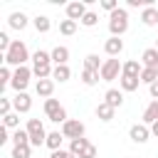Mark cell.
Masks as SVG:
<instances>
[{
	"instance_id": "2e32d148",
	"label": "cell",
	"mask_w": 158,
	"mask_h": 158,
	"mask_svg": "<svg viewBox=\"0 0 158 158\" xmlns=\"http://www.w3.org/2000/svg\"><path fill=\"white\" fill-rule=\"evenodd\" d=\"M118 84H121V89H123V91H136V89H138V84H141V77H126V74H121Z\"/></svg>"
},
{
	"instance_id": "ee69618b",
	"label": "cell",
	"mask_w": 158,
	"mask_h": 158,
	"mask_svg": "<svg viewBox=\"0 0 158 158\" xmlns=\"http://www.w3.org/2000/svg\"><path fill=\"white\" fill-rule=\"evenodd\" d=\"M151 136H156V138H158V121L151 126Z\"/></svg>"
},
{
	"instance_id": "277c9868",
	"label": "cell",
	"mask_w": 158,
	"mask_h": 158,
	"mask_svg": "<svg viewBox=\"0 0 158 158\" xmlns=\"http://www.w3.org/2000/svg\"><path fill=\"white\" fill-rule=\"evenodd\" d=\"M27 133H30V146H42L47 143V133L40 118H30L27 121Z\"/></svg>"
},
{
	"instance_id": "836d02e7",
	"label": "cell",
	"mask_w": 158,
	"mask_h": 158,
	"mask_svg": "<svg viewBox=\"0 0 158 158\" xmlns=\"http://www.w3.org/2000/svg\"><path fill=\"white\" fill-rule=\"evenodd\" d=\"M30 148H32L30 143L27 146H12V158H32L30 156Z\"/></svg>"
},
{
	"instance_id": "cb8c5ba5",
	"label": "cell",
	"mask_w": 158,
	"mask_h": 158,
	"mask_svg": "<svg viewBox=\"0 0 158 158\" xmlns=\"http://www.w3.org/2000/svg\"><path fill=\"white\" fill-rule=\"evenodd\" d=\"M15 146H27L30 143V133H27V128H17L15 133H12V138H10Z\"/></svg>"
},
{
	"instance_id": "3957f363",
	"label": "cell",
	"mask_w": 158,
	"mask_h": 158,
	"mask_svg": "<svg viewBox=\"0 0 158 158\" xmlns=\"http://www.w3.org/2000/svg\"><path fill=\"white\" fill-rule=\"evenodd\" d=\"M99 74H101L104 81H114V79H118V77L123 74V64L118 62V57H111V59L104 62V67H101Z\"/></svg>"
},
{
	"instance_id": "7402d4cb",
	"label": "cell",
	"mask_w": 158,
	"mask_h": 158,
	"mask_svg": "<svg viewBox=\"0 0 158 158\" xmlns=\"http://www.w3.org/2000/svg\"><path fill=\"white\" fill-rule=\"evenodd\" d=\"M114 111H116V109H111L106 101H101V104L96 106V116H99L101 121H111V118H114Z\"/></svg>"
},
{
	"instance_id": "7c38bea8",
	"label": "cell",
	"mask_w": 158,
	"mask_h": 158,
	"mask_svg": "<svg viewBox=\"0 0 158 158\" xmlns=\"http://www.w3.org/2000/svg\"><path fill=\"white\" fill-rule=\"evenodd\" d=\"M35 91H37V96L49 99V96H52V91H54V81H52V79H40V81H37V86H35Z\"/></svg>"
},
{
	"instance_id": "bcb514c9",
	"label": "cell",
	"mask_w": 158,
	"mask_h": 158,
	"mask_svg": "<svg viewBox=\"0 0 158 158\" xmlns=\"http://www.w3.org/2000/svg\"><path fill=\"white\" fill-rule=\"evenodd\" d=\"M156 49H158V40H156Z\"/></svg>"
},
{
	"instance_id": "ba28073f",
	"label": "cell",
	"mask_w": 158,
	"mask_h": 158,
	"mask_svg": "<svg viewBox=\"0 0 158 158\" xmlns=\"http://www.w3.org/2000/svg\"><path fill=\"white\" fill-rule=\"evenodd\" d=\"M128 136H131L133 143H146V141L151 138V128H148L146 123H136V126H131Z\"/></svg>"
},
{
	"instance_id": "ffe728a7",
	"label": "cell",
	"mask_w": 158,
	"mask_h": 158,
	"mask_svg": "<svg viewBox=\"0 0 158 158\" xmlns=\"http://www.w3.org/2000/svg\"><path fill=\"white\" fill-rule=\"evenodd\" d=\"M59 111H62V104H59L57 99H47V101H44V114H47V118H49V121H52Z\"/></svg>"
},
{
	"instance_id": "ac0fdd59",
	"label": "cell",
	"mask_w": 158,
	"mask_h": 158,
	"mask_svg": "<svg viewBox=\"0 0 158 158\" xmlns=\"http://www.w3.org/2000/svg\"><path fill=\"white\" fill-rule=\"evenodd\" d=\"M52 72H54L52 64H35V67H32V74L37 77V81H40V79H49Z\"/></svg>"
},
{
	"instance_id": "4dcf8cb0",
	"label": "cell",
	"mask_w": 158,
	"mask_h": 158,
	"mask_svg": "<svg viewBox=\"0 0 158 158\" xmlns=\"http://www.w3.org/2000/svg\"><path fill=\"white\" fill-rule=\"evenodd\" d=\"M99 77H101V74H99V72H91V69H84V72H81V81H84L86 86H94V84L99 81Z\"/></svg>"
},
{
	"instance_id": "ab89813d",
	"label": "cell",
	"mask_w": 158,
	"mask_h": 158,
	"mask_svg": "<svg viewBox=\"0 0 158 158\" xmlns=\"http://www.w3.org/2000/svg\"><path fill=\"white\" fill-rule=\"evenodd\" d=\"M10 109H12V101H10V99H0V114L7 116V114H12Z\"/></svg>"
},
{
	"instance_id": "f546056e",
	"label": "cell",
	"mask_w": 158,
	"mask_h": 158,
	"mask_svg": "<svg viewBox=\"0 0 158 158\" xmlns=\"http://www.w3.org/2000/svg\"><path fill=\"white\" fill-rule=\"evenodd\" d=\"M141 81L143 84H156L158 81V74H156V69H148V67H143V72H141Z\"/></svg>"
},
{
	"instance_id": "30bf717a",
	"label": "cell",
	"mask_w": 158,
	"mask_h": 158,
	"mask_svg": "<svg viewBox=\"0 0 158 158\" xmlns=\"http://www.w3.org/2000/svg\"><path fill=\"white\" fill-rule=\"evenodd\" d=\"M104 49H106L109 57H118V54L123 52V40H121V37H109L106 44H104Z\"/></svg>"
},
{
	"instance_id": "5bb4252c",
	"label": "cell",
	"mask_w": 158,
	"mask_h": 158,
	"mask_svg": "<svg viewBox=\"0 0 158 158\" xmlns=\"http://www.w3.org/2000/svg\"><path fill=\"white\" fill-rule=\"evenodd\" d=\"M49 54H52V62H54V67H59V64H67V59H69V49H67V47H62V44H59V47H54Z\"/></svg>"
},
{
	"instance_id": "484cf974",
	"label": "cell",
	"mask_w": 158,
	"mask_h": 158,
	"mask_svg": "<svg viewBox=\"0 0 158 158\" xmlns=\"http://www.w3.org/2000/svg\"><path fill=\"white\" fill-rule=\"evenodd\" d=\"M52 77H54L57 81H67V79L72 77V69H69L67 64H59V67H54V72H52Z\"/></svg>"
},
{
	"instance_id": "8992f818",
	"label": "cell",
	"mask_w": 158,
	"mask_h": 158,
	"mask_svg": "<svg viewBox=\"0 0 158 158\" xmlns=\"http://www.w3.org/2000/svg\"><path fill=\"white\" fill-rule=\"evenodd\" d=\"M62 136L64 138H72V141L84 138V123L79 118H69L67 123H62Z\"/></svg>"
},
{
	"instance_id": "1f68e13d",
	"label": "cell",
	"mask_w": 158,
	"mask_h": 158,
	"mask_svg": "<svg viewBox=\"0 0 158 158\" xmlns=\"http://www.w3.org/2000/svg\"><path fill=\"white\" fill-rule=\"evenodd\" d=\"M84 146H89V141H86V138H77V141H72V143H69V153L79 158V153L84 151Z\"/></svg>"
},
{
	"instance_id": "4fadbf2b",
	"label": "cell",
	"mask_w": 158,
	"mask_h": 158,
	"mask_svg": "<svg viewBox=\"0 0 158 158\" xmlns=\"http://www.w3.org/2000/svg\"><path fill=\"white\" fill-rule=\"evenodd\" d=\"M104 101H106L111 109H118V106L123 104V94H121L118 89H109V91L104 94Z\"/></svg>"
},
{
	"instance_id": "74e56055",
	"label": "cell",
	"mask_w": 158,
	"mask_h": 158,
	"mask_svg": "<svg viewBox=\"0 0 158 158\" xmlns=\"http://www.w3.org/2000/svg\"><path fill=\"white\" fill-rule=\"evenodd\" d=\"M101 7H104L109 15H111L114 10H118V2H116V0H101Z\"/></svg>"
},
{
	"instance_id": "7bdbcfd3",
	"label": "cell",
	"mask_w": 158,
	"mask_h": 158,
	"mask_svg": "<svg viewBox=\"0 0 158 158\" xmlns=\"http://www.w3.org/2000/svg\"><path fill=\"white\" fill-rule=\"evenodd\" d=\"M5 141H10V138H7V128L2 126V128H0V143H5Z\"/></svg>"
},
{
	"instance_id": "44dd1931",
	"label": "cell",
	"mask_w": 158,
	"mask_h": 158,
	"mask_svg": "<svg viewBox=\"0 0 158 158\" xmlns=\"http://www.w3.org/2000/svg\"><path fill=\"white\" fill-rule=\"evenodd\" d=\"M141 72H143V67H141L136 59H128V62L123 64V74H126V77H141Z\"/></svg>"
},
{
	"instance_id": "e0dca14e",
	"label": "cell",
	"mask_w": 158,
	"mask_h": 158,
	"mask_svg": "<svg viewBox=\"0 0 158 158\" xmlns=\"http://www.w3.org/2000/svg\"><path fill=\"white\" fill-rule=\"evenodd\" d=\"M7 22H10L12 30H25V27H27V15H25V12H12Z\"/></svg>"
},
{
	"instance_id": "9a60e30c",
	"label": "cell",
	"mask_w": 158,
	"mask_h": 158,
	"mask_svg": "<svg viewBox=\"0 0 158 158\" xmlns=\"http://www.w3.org/2000/svg\"><path fill=\"white\" fill-rule=\"evenodd\" d=\"M141 20H143V25L146 27H153V25H158V10L151 5V7H143V12H141Z\"/></svg>"
},
{
	"instance_id": "60d3db41",
	"label": "cell",
	"mask_w": 158,
	"mask_h": 158,
	"mask_svg": "<svg viewBox=\"0 0 158 158\" xmlns=\"http://www.w3.org/2000/svg\"><path fill=\"white\" fill-rule=\"evenodd\" d=\"M49 158H77V156H72L69 151H62V148H59V151H52Z\"/></svg>"
},
{
	"instance_id": "52a82bcc",
	"label": "cell",
	"mask_w": 158,
	"mask_h": 158,
	"mask_svg": "<svg viewBox=\"0 0 158 158\" xmlns=\"http://www.w3.org/2000/svg\"><path fill=\"white\" fill-rule=\"evenodd\" d=\"M86 12H89V10H86V5H84V2H79V0H77V2H69V5H67V20L81 22Z\"/></svg>"
},
{
	"instance_id": "603a6c76",
	"label": "cell",
	"mask_w": 158,
	"mask_h": 158,
	"mask_svg": "<svg viewBox=\"0 0 158 158\" xmlns=\"http://www.w3.org/2000/svg\"><path fill=\"white\" fill-rule=\"evenodd\" d=\"M35 30L40 32V35H44V32H49V27H52V22H49V17H44V15H37L35 20Z\"/></svg>"
},
{
	"instance_id": "e575fe53",
	"label": "cell",
	"mask_w": 158,
	"mask_h": 158,
	"mask_svg": "<svg viewBox=\"0 0 158 158\" xmlns=\"http://www.w3.org/2000/svg\"><path fill=\"white\" fill-rule=\"evenodd\" d=\"M96 22H99V15H96V12H91V10H89V12L84 15V20H81V25H84V27H94Z\"/></svg>"
},
{
	"instance_id": "8fae6325",
	"label": "cell",
	"mask_w": 158,
	"mask_h": 158,
	"mask_svg": "<svg viewBox=\"0 0 158 158\" xmlns=\"http://www.w3.org/2000/svg\"><path fill=\"white\" fill-rule=\"evenodd\" d=\"M156 121H158V101L153 99V101L146 106V111H143V123H146V126H153Z\"/></svg>"
},
{
	"instance_id": "b9f144b4",
	"label": "cell",
	"mask_w": 158,
	"mask_h": 158,
	"mask_svg": "<svg viewBox=\"0 0 158 158\" xmlns=\"http://www.w3.org/2000/svg\"><path fill=\"white\" fill-rule=\"evenodd\" d=\"M148 91H151V96L158 101V81H156V84H151V86H148Z\"/></svg>"
},
{
	"instance_id": "d6986e66",
	"label": "cell",
	"mask_w": 158,
	"mask_h": 158,
	"mask_svg": "<svg viewBox=\"0 0 158 158\" xmlns=\"http://www.w3.org/2000/svg\"><path fill=\"white\" fill-rule=\"evenodd\" d=\"M141 62H143L146 67H151V69H153V67L158 64V49H156V47H148V49L141 54Z\"/></svg>"
},
{
	"instance_id": "5b68a950",
	"label": "cell",
	"mask_w": 158,
	"mask_h": 158,
	"mask_svg": "<svg viewBox=\"0 0 158 158\" xmlns=\"http://www.w3.org/2000/svg\"><path fill=\"white\" fill-rule=\"evenodd\" d=\"M30 77H32V69H30V67H17V69L12 72V84H10V86L20 94V91H25V89H27Z\"/></svg>"
},
{
	"instance_id": "9c48e42d",
	"label": "cell",
	"mask_w": 158,
	"mask_h": 158,
	"mask_svg": "<svg viewBox=\"0 0 158 158\" xmlns=\"http://www.w3.org/2000/svg\"><path fill=\"white\" fill-rule=\"evenodd\" d=\"M12 106H15V111H17V114H27V111L32 109V99H30V94L20 91V94L12 99Z\"/></svg>"
},
{
	"instance_id": "f1b7e54d",
	"label": "cell",
	"mask_w": 158,
	"mask_h": 158,
	"mask_svg": "<svg viewBox=\"0 0 158 158\" xmlns=\"http://www.w3.org/2000/svg\"><path fill=\"white\" fill-rule=\"evenodd\" d=\"M32 62H35V64H52V54L44 52V49H37V52L32 54Z\"/></svg>"
},
{
	"instance_id": "d6a6232c",
	"label": "cell",
	"mask_w": 158,
	"mask_h": 158,
	"mask_svg": "<svg viewBox=\"0 0 158 158\" xmlns=\"http://www.w3.org/2000/svg\"><path fill=\"white\" fill-rule=\"evenodd\" d=\"M59 32L67 35V37L74 35V32H77V22H74V20H62V22H59Z\"/></svg>"
},
{
	"instance_id": "d4e9b609",
	"label": "cell",
	"mask_w": 158,
	"mask_h": 158,
	"mask_svg": "<svg viewBox=\"0 0 158 158\" xmlns=\"http://www.w3.org/2000/svg\"><path fill=\"white\" fill-rule=\"evenodd\" d=\"M101 62H99V54H86L84 59V69H91V72H101Z\"/></svg>"
},
{
	"instance_id": "f35d334b",
	"label": "cell",
	"mask_w": 158,
	"mask_h": 158,
	"mask_svg": "<svg viewBox=\"0 0 158 158\" xmlns=\"http://www.w3.org/2000/svg\"><path fill=\"white\" fill-rule=\"evenodd\" d=\"M10 44H12V40L7 37V32H0V49H2V52H7V49H10Z\"/></svg>"
},
{
	"instance_id": "83f0119b",
	"label": "cell",
	"mask_w": 158,
	"mask_h": 158,
	"mask_svg": "<svg viewBox=\"0 0 158 158\" xmlns=\"http://www.w3.org/2000/svg\"><path fill=\"white\" fill-rule=\"evenodd\" d=\"M62 138H64V136H62L59 131H52V133H47V143H44V146H49L52 151H59V146H62Z\"/></svg>"
},
{
	"instance_id": "6da1fadb",
	"label": "cell",
	"mask_w": 158,
	"mask_h": 158,
	"mask_svg": "<svg viewBox=\"0 0 158 158\" xmlns=\"http://www.w3.org/2000/svg\"><path fill=\"white\" fill-rule=\"evenodd\" d=\"M30 59V52H27V44L22 40H12L10 49L5 52V64H12V67H25V62Z\"/></svg>"
},
{
	"instance_id": "d590c367",
	"label": "cell",
	"mask_w": 158,
	"mask_h": 158,
	"mask_svg": "<svg viewBox=\"0 0 158 158\" xmlns=\"http://www.w3.org/2000/svg\"><path fill=\"white\" fill-rule=\"evenodd\" d=\"M5 84H12V72L7 67L0 69V86H5Z\"/></svg>"
},
{
	"instance_id": "4316f807",
	"label": "cell",
	"mask_w": 158,
	"mask_h": 158,
	"mask_svg": "<svg viewBox=\"0 0 158 158\" xmlns=\"http://www.w3.org/2000/svg\"><path fill=\"white\" fill-rule=\"evenodd\" d=\"M2 126L5 128H20V114L17 111H12V114H7V116H2Z\"/></svg>"
},
{
	"instance_id": "f6af8a7d",
	"label": "cell",
	"mask_w": 158,
	"mask_h": 158,
	"mask_svg": "<svg viewBox=\"0 0 158 158\" xmlns=\"http://www.w3.org/2000/svg\"><path fill=\"white\" fill-rule=\"evenodd\" d=\"M148 69H151V67H148ZM153 69H156V74H158V64H156V67H153Z\"/></svg>"
},
{
	"instance_id": "7a4b0ae2",
	"label": "cell",
	"mask_w": 158,
	"mask_h": 158,
	"mask_svg": "<svg viewBox=\"0 0 158 158\" xmlns=\"http://www.w3.org/2000/svg\"><path fill=\"white\" fill-rule=\"evenodd\" d=\"M126 30H128V12L123 7H118L109 15V32H111V37H121Z\"/></svg>"
},
{
	"instance_id": "8d00e7d4",
	"label": "cell",
	"mask_w": 158,
	"mask_h": 158,
	"mask_svg": "<svg viewBox=\"0 0 158 158\" xmlns=\"http://www.w3.org/2000/svg\"><path fill=\"white\" fill-rule=\"evenodd\" d=\"M79 158H96V146H84V151L79 153Z\"/></svg>"
}]
</instances>
